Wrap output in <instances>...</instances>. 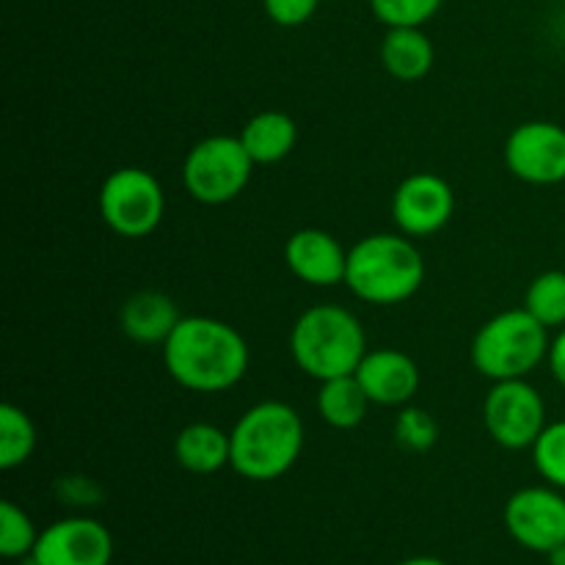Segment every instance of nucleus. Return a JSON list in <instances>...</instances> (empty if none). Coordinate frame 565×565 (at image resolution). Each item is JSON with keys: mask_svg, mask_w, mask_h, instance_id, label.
I'll return each mask as SVG.
<instances>
[{"mask_svg": "<svg viewBox=\"0 0 565 565\" xmlns=\"http://www.w3.org/2000/svg\"><path fill=\"white\" fill-rule=\"evenodd\" d=\"M163 367L182 390L218 395L241 384L246 375L248 342L224 320L188 315L166 340Z\"/></svg>", "mask_w": 565, "mask_h": 565, "instance_id": "obj_1", "label": "nucleus"}, {"mask_svg": "<svg viewBox=\"0 0 565 565\" xmlns=\"http://www.w3.org/2000/svg\"><path fill=\"white\" fill-rule=\"evenodd\" d=\"M303 419L290 403L263 401L241 414L230 430V467L252 483L290 472L303 452Z\"/></svg>", "mask_w": 565, "mask_h": 565, "instance_id": "obj_2", "label": "nucleus"}, {"mask_svg": "<svg viewBox=\"0 0 565 565\" xmlns=\"http://www.w3.org/2000/svg\"><path fill=\"white\" fill-rule=\"evenodd\" d=\"M425 281V259L417 243L397 232L367 235L348 252L345 285L359 301L395 307L408 301Z\"/></svg>", "mask_w": 565, "mask_h": 565, "instance_id": "obj_3", "label": "nucleus"}, {"mask_svg": "<svg viewBox=\"0 0 565 565\" xmlns=\"http://www.w3.org/2000/svg\"><path fill=\"white\" fill-rule=\"evenodd\" d=\"M290 353L298 370L309 379H340L356 373L367 353V334L351 309L318 303L292 323Z\"/></svg>", "mask_w": 565, "mask_h": 565, "instance_id": "obj_4", "label": "nucleus"}, {"mask_svg": "<svg viewBox=\"0 0 565 565\" xmlns=\"http://www.w3.org/2000/svg\"><path fill=\"white\" fill-rule=\"evenodd\" d=\"M550 329L527 309H505L478 329L472 340V367L483 379H527L550 353Z\"/></svg>", "mask_w": 565, "mask_h": 565, "instance_id": "obj_5", "label": "nucleus"}, {"mask_svg": "<svg viewBox=\"0 0 565 565\" xmlns=\"http://www.w3.org/2000/svg\"><path fill=\"white\" fill-rule=\"evenodd\" d=\"M254 166L241 136H207L188 149L182 185L193 202L226 204L246 191Z\"/></svg>", "mask_w": 565, "mask_h": 565, "instance_id": "obj_6", "label": "nucleus"}, {"mask_svg": "<svg viewBox=\"0 0 565 565\" xmlns=\"http://www.w3.org/2000/svg\"><path fill=\"white\" fill-rule=\"evenodd\" d=\"M166 215L163 185L147 169L125 166L105 177L99 188V218L119 237L152 235Z\"/></svg>", "mask_w": 565, "mask_h": 565, "instance_id": "obj_7", "label": "nucleus"}, {"mask_svg": "<svg viewBox=\"0 0 565 565\" xmlns=\"http://www.w3.org/2000/svg\"><path fill=\"white\" fill-rule=\"evenodd\" d=\"M483 425L505 450H530L546 428V403L524 379L494 381L483 401Z\"/></svg>", "mask_w": 565, "mask_h": 565, "instance_id": "obj_8", "label": "nucleus"}, {"mask_svg": "<svg viewBox=\"0 0 565 565\" xmlns=\"http://www.w3.org/2000/svg\"><path fill=\"white\" fill-rule=\"evenodd\" d=\"M508 535L539 555L565 544V494L555 486H527L511 494L502 513Z\"/></svg>", "mask_w": 565, "mask_h": 565, "instance_id": "obj_9", "label": "nucleus"}, {"mask_svg": "<svg viewBox=\"0 0 565 565\" xmlns=\"http://www.w3.org/2000/svg\"><path fill=\"white\" fill-rule=\"evenodd\" d=\"M456 191L434 171L408 174L392 193V221L408 237H430L450 224Z\"/></svg>", "mask_w": 565, "mask_h": 565, "instance_id": "obj_10", "label": "nucleus"}, {"mask_svg": "<svg viewBox=\"0 0 565 565\" xmlns=\"http://www.w3.org/2000/svg\"><path fill=\"white\" fill-rule=\"evenodd\" d=\"M505 163L527 185L565 182V127L555 121H524L508 136Z\"/></svg>", "mask_w": 565, "mask_h": 565, "instance_id": "obj_11", "label": "nucleus"}, {"mask_svg": "<svg viewBox=\"0 0 565 565\" xmlns=\"http://www.w3.org/2000/svg\"><path fill=\"white\" fill-rule=\"evenodd\" d=\"M31 561L33 565H110L114 535L97 519H58L39 533Z\"/></svg>", "mask_w": 565, "mask_h": 565, "instance_id": "obj_12", "label": "nucleus"}, {"mask_svg": "<svg viewBox=\"0 0 565 565\" xmlns=\"http://www.w3.org/2000/svg\"><path fill=\"white\" fill-rule=\"evenodd\" d=\"M356 379L373 406L386 408L408 406L423 384L419 364L397 348H375L364 353L362 364L356 367Z\"/></svg>", "mask_w": 565, "mask_h": 565, "instance_id": "obj_13", "label": "nucleus"}, {"mask_svg": "<svg viewBox=\"0 0 565 565\" xmlns=\"http://www.w3.org/2000/svg\"><path fill=\"white\" fill-rule=\"evenodd\" d=\"M285 263L290 274L309 287L345 285L348 252L326 230L307 226L292 232L285 246Z\"/></svg>", "mask_w": 565, "mask_h": 565, "instance_id": "obj_14", "label": "nucleus"}, {"mask_svg": "<svg viewBox=\"0 0 565 565\" xmlns=\"http://www.w3.org/2000/svg\"><path fill=\"white\" fill-rule=\"evenodd\" d=\"M182 320L174 298L160 290H138L121 303L119 326L127 340L138 345H166Z\"/></svg>", "mask_w": 565, "mask_h": 565, "instance_id": "obj_15", "label": "nucleus"}, {"mask_svg": "<svg viewBox=\"0 0 565 565\" xmlns=\"http://www.w3.org/2000/svg\"><path fill=\"white\" fill-rule=\"evenodd\" d=\"M434 42L423 28H390L381 42V64L395 81H423L434 70Z\"/></svg>", "mask_w": 565, "mask_h": 565, "instance_id": "obj_16", "label": "nucleus"}, {"mask_svg": "<svg viewBox=\"0 0 565 565\" xmlns=\"http://www.w3.org/2000/svg\"><path fill=\"white\" fill-rule=\"evenodd\" d=\"M241 141L257 166H274L296 149L298 127L285 110H259L243 125Z\"/></svg>", "mask_w": 565, "mask_h": 565, "instance_id": "obj_17", "label": "nucleus"}, {"mask_svg": "<svg viewBox=\"0 0 565 565\" xmlns=\"http://www.w3.org/2000/svg\"><path fill=\"white\" fill-rule=\"evenodd\" d=\"M174 458L185 472L215 475L230 467V434L213 423H191L177 434Z\"/></svg>", "mask_w": 565, "mask_h": 565, "instance_id": "obj_18", "label": "nucleus"}, {"mask_svg": "<svg viewBox=\"0 0 565 565\" xmlns=\"http://www.w3.org/2000/svg\"><path fill=\"white\" fill-rule=\"evenodd\" d=\"M373 401L359 384L356 373L340 375V379L320 381L318 414L326 425L337 430H353L364 423Z\"/></svg>", "mask_w": 565, "mask_h": 565, "instance_id": "obj_19", "label": "nucleus"}, {"mask_svg": "<svg viewBox=\"0 0 565 565\" xmlns=\"http://www.w3.org/2000/svg\"><path fill=\"white\" fill-rule=\"evenodd\" d=\"M36 425L14 403L0 406V469H17L31 461L36 450Z\"/></svg>", "mask_w": 565, "mask_h": 565, "instance_id": "obj_20", "label": "nucleus"}, {"mask_svg": "<svg viewBox=\"0 0 565 565\" xmlns=\"http://www.w3.org/2000/svg\"><path fill=\"white\" fill-rule=\"evenodd\" d=\"M524 309L546 329L565 326V270H544L530 281L524 292Z\"/></svg>", "mask_w": 565, "mask_h": 565, "instance_id": "obj_21", "label": "nucleus"}, {"mask_svg": "<svg viewBox=\"0 0 565 565\" xmlns=\"http://www.w3.org/2000/svg\"><path fill=\"white\" fill-rule=\"evenodd\" d=\"M36 541L39 530L33 519L17 502H0V555L9 557V561L33 555Z\"/></svg>", "mask_w": 565, "mask_h": 565, "instance_id": "obj_22", "label": "nucleus"}, {"mask_svg": "<svg viewBox=\"0 0 565 565\" xmlns=\"http://www.w3.org/2000/svg\"><path fill=\"white\" fill-rule=\"evenodd\" d=\"M530 450H533V463L541 478L565 491V419L546 425Z\"/></svg>", "mask_w": 565, "mask_h": 565, "instance_id": "obj_23", "label": "nucleus"}, {"mask_svg": "<svg viewBox=\"0 0 565 565\" xmlns=\"http://www.w3.org/2000/svg\"><path fill=\"white\" fill-rule=\"evenodd\" d=\"M445 0H370L375 20L386 28H423L434 20Z\"/></svg>", "mask_w": 565, "mask_h": 565, "instance_id": "obj_24", "label": "nucleus"}, {"mask_svg": "<svg viewBox=\"0 0 565 565\" xmlns=\"http://www.w3.org/2000/svg\"><path fill=\"white\" fill-rule=\"evenodd\" d=\"M395 441L412 452H428L439 441V423L425 408L403 406L395 419Z\"/></svg>", "mask_w": 565, "mask_h": 565, "instance_id": "obj_25", "label": "nucleus"}, {"mask_svg": "<svg viewBox=\"0 0 565 565\" xmlns=\"http://www.w3.org/2000/svg\"><path fill=\"white\" fill-rule=\"evenodd\" d=\"M263 6L270 22L281 28H298L312 20L320 0H263Z\"/></svg>", "mask_w": 565, "mask_h": 565, "instance_id": "obj_26", "label": "nucleus"}, {"mask_svg": "<svg viewBox=\"0 0 565 565\" xmlns=\"http://www.w3.org/2000/svg\"><path fill=\"white\" fill-rule=\"evenodd\" d=\"M546 364L552 370V379L565 390V326L557 329V334L552 337L550 353H546Z\"/></svg>", "mask_w": 565, "mask_h": 565, "instance_id": "obj_27", "label": "nucleus"}, {"mask_svg": "<svg viewBox=\"0 0 565 565\" xmlns=\"http://www.w3.org/2000/svg\"><path fill=\"white\" fill-rule=\"evenodd\" d=\"M397 565H447L441 557H430V555H419V557H408V561H401Z\"/></svg>", "mask_w": 565, "mask_h": 565, "instance_id": "obj_28", "label": "nucleus"}, {"mask_svg": "<svg viewBox=\"0 0 565 565\" xmlns=\"http://www.w3.org/2000/svg\"><path fill=\"white\" fill-rule=\"evenodd\" d=\"M546 561H550V565H565V544L552 550L550 555H546Z\"/></svg>", "mask_w": 565, "mask_h": 565, "instance_id": "obj_29", "label": "nucleus"}, {"mask_svg": "<svg viewBox=\"0 0 565 565\" xmlns=\"http://www.w3.org/2000/svg\"><path fill=\"white\" fill-rule=\"evenodd\" d=\"M563 3H565V0H563Z\"/></svg>", "mask_w": 565, "mask_h": 565, "instance_id": "obj_30", "label": "nucleus"}]
</instances>
